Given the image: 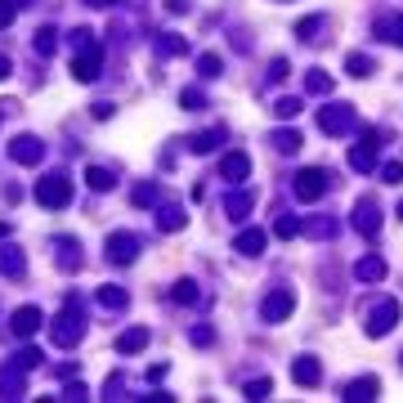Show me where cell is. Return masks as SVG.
Listing matches in <instances>:
<instances>
[{
  "label": "cell",
  "instance_id": "obj_1",
  "mask_svg": "<svg viewBox=\"0 0 403 403\" xmlns=\"http://www.w3.org/2000/svg\"><path fill=\"white\" fill-rule=\"evenodd\" d=\"M36 202L40 206H50V211H59V206H68L72 202V179L68 175H45V179H36Z\"/></svg>",
  "mask_w": 403,
  "mask_h": 403
},
{
  "label": "cell",
  "instance_id": "obj_2",
  "mask_svg": "<svg viewBox=\"0 0 403 403\" xmlns=\"http://www.w3.org/2000/svg\"><path fill=\"white\" fill-rule=\"evenodd\" d=\"M399 301H395V296H381V301L372 305V310H367V323H363V332L367 336H386L390 332V327H395L399 323Z\"/></svg>",
  "mask_w": 403,
  "mask_h": 403
},
{
  "label": "cell",
  "instance_id": "obj_3",
  "mask_svg": "<svg viewBox=\"0 0 403 403\" xmlns=\"http://www.w3.org/2000/svg\"><path fill=\"white\" fill-rule=\"evenodd\" d=\"M81 332H86V318H81V305L68 301V310L54 318V345H77Z\"/></svg>",
  "mask_w": 403,
  "mask_h": 403
},
{
  "label": "cell",
  "instance_id": "obj_4",
  "mask_svg": "<svg viewBox=\"0 0 403 403\" xmlns=\"http://www.w3.org/2000/svg\"><path fill=\"white\" fill-rule=\"evenodd\" d=\"M318 130H323V135H349V130H354V108H349V103L318 108Z\"/></svg>",
  "mask_w": 403,
  "mask_h": 403
},
{
  "label": "cell",
  "instance_id": "obj_5",
  "mask_svg": "<svg viewBox=\"0 0 403 403\" xmlns=\"http://www.w3.org/2000/svg\"><path fill=\"white\" fill-rule=\"evenodd\" d=\"M291 310H296V296H291L287 287H278V291H269V296H264L260 318H264V323H287Z\"/></svg>",
  "mask_w": 403,
  "mask_h": 403
},
{
  "label": "cell",
  "instance_id": "obj_6",
  "mask_svg": "<svg viewBox=\"0 0 403 403\" xmlns=\"http://www.w3.org/2000/svg\"><path fill=\"white\" fill-rule=\"evenodd\" d=\"M327 179H332V175H327L323 166H310V171H301V175H296V197H301V202H318V197L327 193Z\"/></svg>",
  "mask_w": 403,
  "mask_h": 403
},
{
  "label": "cell",
  "instance_id": "obj_7",
  "mask_svg": "<svg viewBox=\"0 0 403 403\" xmlns=\"http://www.w3.org/2000/svg\"><path fill=\"white\" fill-rule=\"evenodd\" d=\"M9 157H14L18 166H36L40 157H45V144H40L36 135H18V139L9 144Z\"/></svg>",
  "mask_w": 403,
  "mask_h": 403
},
{
  "label": "cell",
  "instance_id": "obj_8",
  "mask_svg": "<svg viewBox=\"0 0 403 403\" xmlns=\"http://www.w3.org/2000/svg\"><path fill=\"white\" fill-rule=\"evenodd\" d=\"M135 256H139V238H135V233H112L108 238V260L112 264H130Z\"/></svg>",
  "mask_w": 403,
  "mask_h": 403
},
{
  "label": "cell",
  "instance_id": "obj_9",
  "mask_svg": "<svg viewBox=\"0 0 403 403\" xmlns=\"http://www.w3.org/2000/svg\"><path fill=\"white\" fill-rule=\"evenodd\" d=\"M354 229L363 233V238H377V233H381V211H377L372 197H363V202L354 206Z\"/></svg>",
  "mask_w": 403,
  "mask_h": 403
},
{
  "label": "cell",
  "instance_id": "obj_10",
  "mask_svg": "<svg viewBox=\"0 0 403 403\" xmlns=\"http://www.w3.org/2000/svg\"><path fill=\"white\" fill-rule=\"evenodd\" d=\"M349 166L354 171H372L377 166V130H363V144L349 148Z\"/></svg>",
  "mask_w": 403,
  "mask_h": 403
},
{
  "label": "cell",
  "instance_id": "obj_11",
  "mask_svg": "<svg viewBox=\"0 0 403 403\" xmlns=\"http://www.w3.org/2000/svg\"><path fill=\"white\" fill-rule=\"evenodd\" d=\"M99 59H103V45H86L81 59L72 63V77H77V81H94V77H99Z\"/></svg>",
  "mask_w": 403,
  "mask_h": 403
},
{
  "label": "cell",
  "instance_id": "obj_12",
  "mask_svg": "<svg viewBox=\"0 0 403 403\" xmlns=\"http://www.w3.org/2000/svg\"><path fill=\"white\" fill-rule=\"evenodd\" d=\"M291 381L296 386H318V381H323V363H318L314 354H301L291 363Z\"/></svg>",
  "mask_w": 403,
  "mask_h": 403
},
{
  "label": "cell",
  "instance_id": "obj_13",
  "mask_svg": "<svg viewBox=\"0 0 403 403\" xmlns=\"http://www.w3.org/2000/svg\"><path fill=\"white\" fill-rule=\"evenodd\" d=\"M40 323H45V314L36 310V305H23V310H14V336H36L40 332Z\"/></svg>",
  "mask_w": 403,
  "mask_h": 403
},
{
  "label": "cell",
  "instance_id": "obj_14",
  "mask_svg": "<svg viewBox=\"0 0 403 403\" xmlns=\"http://www.w3.org/2000/svg\"><path fill=\"white\" fill-rule=\"evenodd\" d=\"M247 175H251V157H247V153H229L225 162H220V179H233V184H242Z\"/></svg>",
  "mask_w": 403,
  "mask_h": 403
},
{
  "label": "cell",
  "instance_id": "obj_15",
  "mask_svg": "<svg viewBox=\"0 0 403 403\" xmlns=\"http://www.w3.org/2000/svg\"><path fill=\"white\" fill-rule=\"evenodd\" d=\"M377 390H381V381L377 377H363V381H349V386H345V399L349 403H372Z\"/></svg>",
  "mask_w": 403,
  "mask_h": 403
},
{
  "label": "cell",
  "instance_id": "obj_16",
  "mask_svg": "<svg viewBox=\"0 0 403 403\" xmlns=\"http://www.w3.org/2000/svg\"><path fill=\"white\" fill-rule=\"evenodd\" d=\"M0 390H5L0 399H18V395H23V367H18V363L0 367Z\"/></svg>",
  "mask_w": 403,
  "mask_h": 403
},
{
  "label": "cell",
  "instance_id": "obj_17",
  "mask_svg": "<svg viewBox=\"0 0 403 403\" xmlns=\"http://www.w3.org/2000/svg\"><path fill=\"white\" fill-rule=\"evenodd\" d=\"M354 278L358 282H381V278H386V260H381V256H363L354 264Z\"/></svg>",
  "mask_w": 403,
  "mask_h": 403
},
{
  "label": "cell",
  "instance_id": "obj_18",
  "mask_svg": "<svg viewBox=\"0 0 403 403\" xmlns=\"http://www.w3.org/2000/svg\"><path fill=\"white\" fill-rule=\"evenodd\" d=\"M251 202H256V197H251L247 188L229 193V197H225V211H229V220H247V215H251Z\"/></svg>",
  "mask_w": 403,
  "mask_h": 403
},
{
  "label": "cell",
  "instance_id": "obj_19",
  "mask_svg": "<svg viewBox=\"0 0 403 403\" xmlns=\"http://www.w3.org/2000/svg\"><path fill=\"white\" fill-rule=\"evenodd\" d=\"M23 269H27L23 251H14V247L0 251V273H5V278H23Z\"/></svg>",
  "mask_w": 403,
  "mask_h": 403
},
{
  "label": "cell",
  "instance_id": "obj_20",
  "mask_svg": "<svg viewBox=\"0 0 403 403\" xmlns=\"http://www.w3.org/2000/svg\"><path fill=\"white\" fill-rule=\"evenodd\" d=\"M233 247H238L242 256H251V260H256L260 251H264V233H260V229H247V233H238V242H233Z\"/></svg>",
  "mask_w": 403,
  "mask_h": 403
},
{
  "label": "cell",
  "instance_id": "obj_21",
  "mask_svg": "<svg viewBox=\"0 0 403 403\" xmlns=\"http://www.w3.org/2000/svg\"><path fill=\"white\" fill-rule=\"evenodd\" d=\"M54 36H59V31H54V27H40V31H36V36H31V50H36V54H40V59H50V54H54V45H59V40H54Z\"/></svg>",
  "mask_w": 403,
  "mask_h": 403
},
{
  "label": "cell",
  "instance_id": "obj_22",
  "mask_svg": "<svg viewBox=\"0 0 403 403\" xmlns=\"http://www.w3.org/2000/svg\"><path fill=\"white\" fill-rule=\"evenodd\" d=\"M86 184L94 188V193H108L116 179H112V171H103V166H90V171H86Z\"/></svg>",
  "mask_w": 403,
  "mask_h": 403
},
{
  "label": "cell",
  "instance_id": "obj_23",
  "mask_svg": "<svg viewBox=\"0 0 403 403\" xmlns=\"http://www.w3.org/2000/svg\"><path fill=\"white\" fill-rule=\"evenodd\" d=\"M157 229H162V233L184 229V211H179V206H162V215H157Z\"/></svg>",
  "mask_w": 403,
  "mask_h": 403
},
{
  "label": "cell",
  "instance_id": "obj_24",
  "mask_svg": "<svg viewBox=\"0 0 403 403\" xmlns=\"http://www.w3.org/2000/svg\"><path fill=\"white\" fill-rule=\"evenodd\" d=\"M144 345H148V332H144V327H130V332L116 341V349H121V354H135V349H144Z\"/></svg>",
  "mask_w": 403,
  "mask_h": 403
},
{
  "label": "cell",
  "instance_id": "obj_25",
  "mask_svg": "<svg viewBox=\"0 0 403 403\" xmlns=\"http://www.w3.org/2000/svg\"><path fill=\"white\" fill-rule=\"evenodd\" d=\"M171 296H175V305H197V296H202V291H197V282H193V278H179Z\"/></svg>",
  "mask_w": 403,
  "mask_h": 403
},
{
  "label": "cell",
  "instance_id": "obj_26",
  "mask_svg": "<svg viewBox=\"0 0 403 403\" xmlns=\"http://www.w3.org/2000/svg\"><path fill=\"white\" fill-rule=\"evenodd\" d=\"M345 68H349V77H354V81L372 77V59H367V54H349V59H345Z\"/></svg>",
  "mask_w": 403,
  "mask_h": 403
},
{
  "label": "cell",
  "instance_id": "obj_27",
  "mask_svg": "<svg viewBox=\"0 0 403 403\" xmlns=\"http://www.w3.org/2000/svg\"><path fill=\"white\" fill-rule=\"evenodd\" d=\"M99 305L103 310H126V291L121 287H99Z\"/></svg>",
  "mask_w": 403,
  "mask_h": 403
},
{
  "label": "cell",
  "instance_id": "obj_28",
  "mask_svg": "<svg viewBox=\"0 0 403 403\" xmlns=\"http://www.w3.org/2000/svg\"><path fill=\"white\" fill-rule=\"evenodd\" d=\"M377 36L381 40H399V45H403V18H386V23H377Z\"/></svg>",
  "mask_w": 403,
  "mask_h": 403
},
{
  "label": "cell",
  "instance_id": "obj_29",
  "mask_svg": "<svg viewBox=\"0 0 403 403\" xmlns=\"http://www.w3.org/2000/svg\"><path fill=\"white\" fill-rule=\"evenodd\" d=\"M197 68H202V77H206V81H215L220 72H225V59H220V54H202Z\"/></svg>",
  "mask_w": 403,
  "mask_h": 403
},
{
  "label": "cell",
  "instance_id": "obj_30",
  "mask_svg": "<svg viewBox=\"0 0 403 403\" xmlns=\"http://www.w3.org/2000/svg\"><path fill=\"white\" fill-rule=\"evenodd\" d=\"M296 112H301V99H291V94H282V99L273 103V116H282V121H291Z\"/></svg>",
  "mask_w": 403,
  "mask_h": 403
},
{
  "label": "cell",
  "instance_id": "obj_31",
  "mask_svg": "<svg viewBox=\"0 0 403 403\" xmlns=\"http://www.w3.org/2000/svg\"><path fill=\"white\" fill-rule=\"evenodd\" d=\"M157 197H162L157 184H139V188H135V206H157Z\"/></svg>",
  "mask_w": 403,
  "mask_h": 403
},
{
  "label": "cell",
  "instance_id": "obj_32",
  "mask_svg": "<svg viewBox=\"0 0 403 403\" xmlns=\"http://www.w3.org/2000/svg\"><path fill=\"white\" fill-rule=\"evenodd\" d=\"M273 148H278V153H296V148H301V135H296V130H278V135H273Z\"/></svg>",
  "mask_w": 403,
  "mask_h": 403
},
{
  "label": "cell",
  "instance_id": "obj_33",
  "mask_svg": "<svg viewBox=\"0 0 403 403\" xmlns=\"http://www.w3.org/2000/svg\"><path fill=\"white\" fill-rule=\"evenodd\" d=\"M273 233H278V238H296V233H301V220H296V215H278V220H273Z\"/></svg>",
  "mask_w": 403,
  "mask_h": 403
},
{
  "label": "cell",
  "instance_id": "obj_34",
  "mask_svg": "<svg viewBox=\"0 0 403 403\" xmlns=\"http://www.w3.org/2000/svg\"><path fill=\"white\" fill-rule=\"evenodd\" d=\"M40 358H45L40 349H18V354H14V363L23 367V372H31V367H40Z\"/></svg>",
  "mask_w": 403,
  "mask_h": 403
},
{
  "label": "cell",
  "instance_id": "obj_35",
  "mask_svg": "<svg viewBox=\"0 0 403 403\" xmlns=\"http://www.w3.org/2000/svg\"><path fill=\"white\" fill-rule=\"evenodd\" d=\"M269 390H273V381H269V377L247 381V399H269Z\"/></svg>",
  "mask_w": 403,
  "mask_h": 403
},
{
  "label": "cell",
  "instance_id": "obj_36",
  "mask_svg": "<svg viewBox=\"0 0 403 403\" xmlns=\"http://www.w3.org/2000/svg\"><path fill=\"white\" fill-rule=\"evenodd\" d=\"M305 90H310V94H327V90H332V77H323V72H310Z\"/></svg>",
  "mask_w": 403,
  "mask_h": 403
},
{
  "label": "cell",
  "instance_id": "obj_37",
  "mask_svg": "<svg viewBox=\"0 0 403 403\" xmlns=\"http://www.w3.org/2000/svg\"><path fill=\"white\" fill-rule=\"evenodd\" d=\"M215 139H220V130H206V135H193V153H211V148H215Z\"/></svg>",
  "mask_w": 403,
  "mask_h": 403
},
{
  "label": "cell",
  "instance_id": "obj_38",
  "mask_svg": "<svg viewBox=\"0 0 403 403\" xmlns=\"http://www.w3.org/2000/svg\"><path fill=\"white\" fill-rule=\"evenodd\" d=\"M157 50H162V54H184V40H179V36H162V40H157Z\"/></svg>",
  "mask_w": 403,
  "mask_h": 403
},
{
  "label": "cell",
  "instance_id": "obj_39",
  "mask_svg": "<svg viewBox=\"0 0 403 403\" xmlns=\"http://www.w3.org/2000/svg\"><path fill=\"white\" fill-rule=\"evenodd\" d=\"M381 175H386V184H403V166L399 162H386V166H381Z\"/></svg>",
  "mask_w": 403,
  "mask_h": 403
},
{
  "label": "cell",
  "instance_id": "obj_40",
  "mask_svg": "<svg viewBox=\"0 0 403 403\" xmlns=\"http://www.w3.org/2000/svg\"><path fill=\"white\" fill-rule=\"evenodd\" d=\"M179 103H184V108H202V103H206V99H202V90H184V94H179Z\"/></svg>",
  "mask_w": 403,
  "mask_h": 403
},
{
  "label": "cell",
  "instance_id": "obj_41",
  "mask_svg": "<svg viewBox=\"0 0 403 403\" xmlns=\"http://www.w3.org/2000/svg\"><path fill=\"white\" fill-rule=\"evenodd\" d=\"M14 14H18V9H14V0H0V27H9V23H14Z\"/></svg>",
  "mask_w": 403,
  "mask_h": 403
},
{
  "label": "cell",
  "instance_id": "obj_42",
  "mask_svg": "<svg viewBox=\"0 0 403 403\" xmlns=\"http://www.w3.org/2000/svg\"><path fill=\"white\" fill-rule=\"evenodd\" d=\"M211 336H215L211 327H193V345H211Z\"/></svg>",
  "mask_w": 403,
  "mask_h": 403
},
{
  "label": "cell",
  "instance_id": "obj_43",
  "mask_svg": "<svg viewBox=\"0 0 403 403\" xmlns=\"http://www.w3.org/2000/svg\"><path fill=\"white\" fill-rule=\"evenodd\" d=\"M9 72H14V63H9L5 54H0V81H5V77H9Z\"/></svg>",
  "mask_w": 403,
  "mask_h": 403
},
{
  "label": "cell",
  "instance_id": "obj_44",
  "mask_svg": "<svg viewBox=\"0 0 403 403\" xmlns=\"http://www.w3.org/2000/svg\"><path fill=\"white\" fill-rule=\"evenodd\" d=\"M5 233H9V225H0V238H5Z\"/></svg>",
  "mask_w": 403,
  "mask_h": 403
},
{
  "label": "cell",
  "instance_id": "obj_45",
  "mask_svg": "<svg viewBox=\"0 0 403 403\" xmlns=\"http://www.w3.org/2000/svg\"><path fill=\"white\" fill-rule=\"evenodd\" d=\"M399 220H403V202H399Z\"/></svg>",
  "mask_w": 403,
  "mask_h": 403
},
{
  "label": "cell",
  "instance_id": "obj_46",
  "mask_svg": "<svg viewBox=\"0 0 403 403\" xmlns=\"http://www.w3.org/2000/svg\"><path fill=\"white\" fill-rule=\"evenodd\" d=\"M99 5H112V0H99Z\"/></svg>",
  "mask_w": 403,
  "mask_h": 403
}]
</instances>
